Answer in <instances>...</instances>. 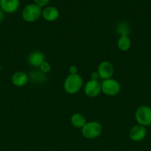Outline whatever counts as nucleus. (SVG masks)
<instances>
[{
	"label": "nucleus",
	"mask_w": 151,
	"mask_h": 151,
	"mask_svg": "<svg viewBox=\"0 0 151 151\" xmlns=\"http://www.w3.org/2000/svg\"><path fill=\"white\" fill-rule=\"evenodd\" d=\"M83 86V79L78 74H70L64 82V90L69 94H75L80 91Z\"/></svg>",
	"instance_id": "nucleus-1"
},
{
	"label": "nucleus",
	"mask_w": 151,
	"mask_h": 151,
	"mask_svg": "<svg viewBox=\"0 0 151 151\" xmlns=\"http://www.w3.org/2000/svg\"><path fill=\"white\" fill-rule=\"evenodd\" d=\"M42 10L41 7L36 4L35 3H30L25 6L22 12V17L26 22H34L38 20L41 16Z\"/></svg>",
	"instance_id": "nucleus-2"
},
{
	"label": "nucleus",
	"mask_w": 151,
	"mask_h": 151,
	"mask_svg": "<svg viewBox=\"0 0 151 151\" xmlns=\"http://www.w3.org/2000/svg\"><path fill=\"white\" fill-rule=\"evenodd\" d=\"M102 132V126L101 123L96 121L87 122L81 128L83 137L88 139H93L99 137Z\"/></svg>",
	"instance_id": "nucleus-3"
},
{
	"label": "nucleus",
	"mask_w": 151,
	"mask_h": 151,
	"mask_svg": "<svg viewBox=\"0 0 151 151\" xmlns=\"http://www.w3.org/2000/svg\"><path fill=\"white\" fill-rule=\"evenodd\" d=\"M135 119L139 125L144 127L151 125V107L148 106H141L135 112Z\"/></svg>",
	"instance_id": "nucleus-4"
},
{
	"label": "nucleus",
	"mask_w": 151,
	"mask_h": 151,
	"mask_svg": "<svg viewBox=\"0 0 151 151\" xmlns=\"http://www.w3.org/2000/svg\"><path fill=\"white\" fill-rule=\"evenodd\" d=\"M102 86V92L107 96H115L121 91V85L119 82L113 78H109L103 80L101 83Z\"/></svg>",
	"instance_id": "nucleus-5"
},
{
	"label": "nucleus",
	"mask_w": 151,
	"mask_h": 151,
	"mask_svg": "<svg viewBox=\"0 0 151 151\" xmlns=\"http://www.w3.org/2000/svg\"><path fill=\"white\" fill-rule=\"evenodd\" d=\"M84 94L89 97H96L102 92V86L99 81L90 80L84 86Z\"/></svg>",
	"instance_id": "nucleus-6"
},
{
	"label": "nucleus",
	"mask_w": 151,
	"mask_h": 151,
	"mask_svg": "<svg viewBox=\"0 0 151 151\" xmlns=\"http://www.w3.org/2000/svg\"><path fill=\"white\" fill-rule=\"evenodd\" d=\"M147 136V129L146 127L137 124V125H134L130 128V131H129V137L130 139L133 142H141Z\"/></svg>",
	"instance_id": "nucleus-7"
},
{
	"label": "nucleus",
	"mask_w": 151,
	"mask_h": 151,
	"mask_svg": "<svg viewBox=\"0 0 151 151\" xmlns=\"http://www.w3.org/2000/svg\"><path fill=\"white\" fill-rule=\"evenodd\" d=\"M97 72L99 75V78L102 80H107L112 78L114 73V67L110 61H102L98 66Z\"/></svg>",
	"instance_id": "nucleus-8"
},
{
	"label": "nucleus",
	"mask_w": 151,
	"mask_h": 151,
	"mask_svg": "<svg viewBox=\"0 0 151 151\" xmlns=\"http://www.w3.org/2000/svg\"><path fill=\"white\" fill-rule=\"evenodd\" d=\"M19 0H0V8L4 13H15L19 8Z\"/></svg>",
	"instance_id": "nucleus-9"
},
{
	"label": "nucleus",
	"mask_w": 151,
	"mask_h": 151,
	"mask_svg": "<svg viewBox=\"0 0 151 151\" xmlns=\"http://www.w3.org/2000/svg\"><path fill=\"white\" fill-rule=\"evenodd\" d=\"M28 60L29 64L33 67H39L40 65L45 61V56L39 50H35L29 55Z\"/></svg>",
	"instance_id": "nucleus-10"
},
{
	"label": "nucleus",
	"mask_w": 151,
	"mask_h": 151,
	"mask_svg": "<svg viewBox=\"0 0 151 151\" xmlns=\"http://www.w3.org/2000/svg\"><path fill=\"white\" fill-rule=\"evenodd\" d=\"M11 81L15 86L22 87L28 83L29 77L25 72L18 71L13 74L11 77Z\"/></svg>",
	"instance_id": "nucleus-11"
},
{
	"label": "nucleus",
	"mask_w": 151,
	"mask_h": 151,
	"mask_svg": "<svg viewBox=\"0 0 151 151\" xmlns=\"http://www.w3.org/2000/svg\"><path fill=\"white\" fill-rule=\"evenodd\" d=\"M41 16L47 22H54L59 17V10L54 6H48L42 10Z\"/></svg>",
	"instance_id": "nucleus-12"
},
{
	"label": "nucleus",
	"mask_w": 151,
	"mask_h": 151,
	"mask_svg": "<svg viewBox=\"0 0 151 151\" xmlns=\"http://www.w3.org/2000/svg\"><path fill=\"white\" fill-rule=\"evenodd\" d=\"M131 47V40L128 35H121L117 41V47L121 52H127Z\"/></svg>",
	"instance_id": "nucleus-13"
},
{
	"label": "nucleus",
	"mask_w": 151,
	"mask_h": 151,
	"mask_svg": "<svg viewBox=\"0 0 151 151\" xmlns=\"http://www.w3.org/2000/svg\"><path fill=\"white\" fill-rule=\"evenodd\" d=\"M70 122L74 127L78 128H82L87 123L85 116L80 113L73 114L70 117Z\"/></svg>",
	"instance_id": "nucleus-14"
},
{
	"label": "nucleus",
	"mask_w": 151,
	"mask_h": 151,
	"mask_svg": "<svg viewBox=\"0 0 151 151\" xmlns=\"http://www.w3.org/2000/svg\"><path fill=\"white\" fill-rule=\"evenodd\" d=\"M28 77H29V79H30V81L34 83L40 84L41 83H44L47 81L46 74H44L40 70L33 71L30 74Z\"/></svg>",
	"instance_id": "nucleus-15"
},
{
	"label": "nucleus",
	"mask_w": 151,
	"mask_h": 151,
	"mask_svg": "<svg viewBox=\"0 0 151 151\" xmlns=\"http://www.w3.org/2000/svg\"><path fill=\"white\" fill-rule=\"evenodd\" d=\"M116 30L121 35H128L130 32V26L125 22H121L117 24Z\"/></svg>",
	"instance_id": "nucleus-16"
},
{
	"label": "nucleus",
	"mask_w": 151,
	"mask_h": 151,
	"mask_svg": "<svg viewBox=\"0 0 151 151\" xmlns=\"http://www.w3.org/2000/svg\"><path fill=\"white\" fill-rule=\"evenodd\" d=\"M39 70L44 74H47L51 70V66L47 61H44L41 65H40Z\"/></svg>",
	"instance_id": "nucleus-17"
},
{
	"label": "nucleus",
	"mask_w": 151,
	"mask_h": 151,
	"mask_svg": "<svg viewBox=\"0 0 151 151\" xmlns=\"http://www.w3.org/2000/svg\"><path fill=\"white\" fill-rule=\"evenodd\" d=\"M50 0H34V2L36 4H37L38 6H39L40 7H44V6L47 5L49 3Z\"/></svg>",
	"instance_id": "nucleus-18"
},
{
	"label": "nucleus",
	"mask_w": 151,
	"mask_h": 151,
	"mask_svg": "<svg viewBox=\"0 0 151 151\" xmlns=\"http://www.w3.org/2000/svg\"><path fill=\"white\" fill-rule=\"evenodd\" d=\"M69 72L70 75H74V74H78V69L75 65H71L69 68Z\"/></svg>",
	"instance_id": "nucleus-19"
},
{
	"label": "nucleus",
	"mask_w": 151,
	"mask_h": 151,
	"mask_svg": "<svg viewBox=\"0 0 151 151\" xmlns=\"http://www.w3.org/2000/svg\"><path fill=\"white\" fill-rule=\"evenodd\" d=\"M99 75L98 73V72H93L91 73L90 75V80H93V81H99Z\"/></svg>",
	"instance_id": "nucleus-20"
},
{
	"label": "nucleus",
	"mask_w": 151,
	"mask_h": 151,
	"mask_svg": "<svg viewBox=\"0 0 151 151\" xmlns=\"http://www.w3.org/2000/svg\"><path fill=\"white\" fill-rule=\"evenodd\" d=\"M4 19V12L2 11L1 8H0V23L3 21Z\"/></svg>",
	"instance_id": "nucleus-21"
}]
</instances>
